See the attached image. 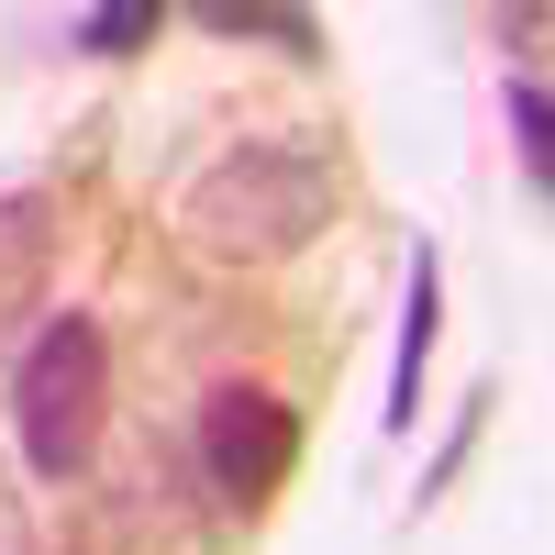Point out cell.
I'll return each instance as SVG.
<instances>
[{"mask_svg":"<svg viewBox=\"0 0 555 555\" xmlns=\"http://www.w3.org/2000/svg\"><path fill=\"white\" fill-rule=\"evenodd\" d=\"M322 222H334V167H322V145H289V133H234L222 156L178 178V234L222 267H278Z\"/></svg>","mask_w":555,"mask_h":555,"instance_id":"1","label":"cell"},{"mask_svg":"<svg viewBox=\"0 0 555 555\" xmlns=\"http://www.w3.org/2000/svg\"><path fill=\"white\" fill-rule=\"evenodd\" d=\"M101 411H112V345L89 311H44L23 356H12V434L34 455V478H89L101 455Z\"/></svg>","mask_w":555,"mask_h":555,"instance_id":"2","label":"cell"},{"mask_svg":"<svg viewBox=\"0 0 555 555\" xmlns=\"http://www.w3.org/2000/svg\"><path fill=\"white\" fill-rule=\"evenodd\" d=\"M190 455H201V489L222 500V512H267V500L289 489V467H300V411L278 389H256V378H222L201 400Z\"/></svg>","mask_w":555,"mask_h":555,"instance_id":"3","label":"cell"},{"mask_svg":"<svg viewBox=\"0 0 555 555\" xmlns=\"http://www.w3.org/2000/svg\"><path fill=\"white\" fill-rule=\"evenodd\" d=\"M44 278H56V201L0 190V356H23V334L44 322Z\"/></svg>","mask_w":555,"mask_h":555,"instance_id":"4","label":"cell"},{"mask_svg":"<svg viewBox=\"0 0 555 555\" xmlns=\"http://www.w3.org/2000/svg\"><path fill=\"white\" fill-rule=\"evenodd\" d=\"M434 334H444V267H434V245H411V278H400V356H389V400H378V423H389V434L423 423Z\"/></svg>","mask_w":555,"mask_h":555,"instance_id":"5","label":"cell"},{"mask_svg":"<svg viewBox=\"0 0 555 555\" xmlns=\"http://www.w3.org/2000/svg\"><path fill=\"white\" fill-rule=\"evenodd\" d=\"M201 23H211V34H267V44H289V56H322V23H311V12H267V0H201Z\"/></svg>","mask_w":555,"mask_h":555,"instance_id":"6","label":"cell"},{"mask_svg":"<svg viewBox=\"0 0 555 555\" xmlns=\"http://www.w3.org/2000/svg\"><path fill=\"white\" fill-rule=\"evenodd\" d=\"M145 34H156V0H112V12H78V23H67L78 56H133Z\"/></svg>","mask_w":555,"mask_h":555,"instance_id":"7","label":"cell"},{"mask_svg":"<svg viewBox=\"0 0 555 555\" xmlns=\"http://www.w3.org/2000/svg\"><path fill=\"white\" fill-rule=\"evenodd\" d=\"M512 145H522V178L544 201V178H555V156H544V78H512Z\"/></svg>","mask_w":555,"mask_h":555,"instance_id":"8","label":"cell"},{"mask_svg":"<svg viewBox=\"0 0 555 555\" xmlns=\"http://www.w3.org/2000/svg\"><path fill=\"white\" fill-rule=\"evenodd\" d=\"M0 555H34V512H23V489H12V467H0Z\"/></svg>","mask_w":555,"mask_h":555,"instance_id":"9","label":"cell"}]
</instances>
